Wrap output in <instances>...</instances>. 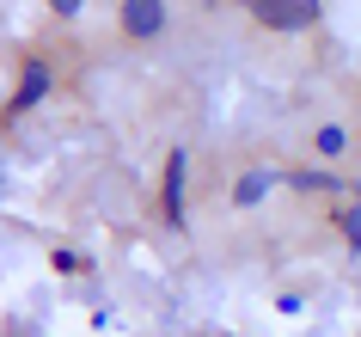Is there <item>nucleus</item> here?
Returning a JSON list of instances; mask_svg holds the SVG:
<instances>
[{
    "instance_id": "1",
    "label": "nucleus",
    "mask_w": 361,
    "mask_h": 337,
    "mask_svg": "<svg viewBox=\"0 0 361 337\" xmlns=\"http://www.w3.org/2000/svg\"><path fill=\"white\" fill-rule=\"evenodd\" d=\"M245 13L269 31H306L319 25V0H245Z\"/></svg>"
},
{
    "instance_id": "2",
    "label": "nucleus",
    "mask_w": 361,
    "mask_h": 337,
    "mask_svg": "<svg viewBox=\"0 0 361 337\" xmlns=\"http://www.w3.org/2000/svg\"><path fill=\"white\" fill-rule=\"evenodd\" d=\"M123 31L129 37H159L166 31V0H123Z\"/></svg>"
},
{
    "instance_id": "3",
    "label": "nucleus",
    "mask_w": 361,
    "mask_h": 337,
    "mask_svg": "<svg viewBox=\"0 0 361 337\" xmlns=\"http://www.w3.org/2000/svg\"><path fill=\"white\" fill-rule=\"evenodd\" d=\"M166 221L184 227V148L166 160Z\"/></svg>"
},
{
    "instance_id": "4",
    "label": "nucleus",
    "mask_w": 361,
    "mask_h": 337,
    "mask_svg": "<svg viewBox=\"0 0 361 337\" xmlns=\"http://www.w3.org/2000/svg\"><path fill=\"white\" fill-rule=\"evenodd\" d=\"M43 93H49V68H43V61H31V68H25V80H19V93H13V111H31Z\"/></svg>"
},
{
    "instance_id": "5",
    "label": "nucleus",
    "mask_w": 361,
    "mask_h": 337,
    "mask_svg": "<svg viewBox=\"0 0 361 337\" xmlns=\"http://www.w3.org/2000/svg\"><path fill=\"white\" fill-rule=\"evenodd\" d=\"M269 184H276V178H269V172H245V178H239V190H233V196H239V208H251V203H264V196H269Z\"/></svg>"
},
{
    "instance_id": "6",
    "label": "nucleus",
    "mask_w": 361,
    "mask_h": 337,
    "mask_svg": "<svg viewBox=\"0 0 361 337\" xmlns=\"http://www.w3.org/2000/svg\"><path fill=\"white\" fill-rule=\"evenodd\" d=\"M288 184H300V190H337L343 178H331V172H294Z\"/></svg>"
},
{
    "instance_id": "7",
    "label": "nucleus",
    "mask_w": 361,
    "mask_h": 337,
    "mask_svg": "<svg viewBox=\"0 0 361 337\" xmlns=\"http://www.w3.org/2000/svg\"><path fill=\"white\" fill-rule=\"evenodd\" d=\"M312 141H319V153H343V141H349V135H343L337 123H324V129L312 135Z\"/></svg>"
},
{
    "instance_id": "8",
    "label": "nucleus",
    "mask_w": 361,
    "mask_h": 337,
    "mask_svg": "<svg viewBox=\"0 0 361 337\" xmlns=\"http://www.w3.org/2000/svg\"><path fill=\"white\" fill-rule=\"evenodd\" d=\"M343 233H349V245H355V252H361V203H349V208H343Z\"/></svg>"
},
{
    "instance_id": "9",
    "label": "nucleus",
    "mask_w": 361,
    "mask_h": 337,
    "mask_svg": "<svg viewBox=\"0 0 361 337\" xmlns=\"http://www.w3.org/2000/svg\"><path fill=\"white\" fill-rule=\"evenodd\" d=\"M80 6H86V0H49V13H56V19H74Z\"/></svg>"
}]
</instances>
